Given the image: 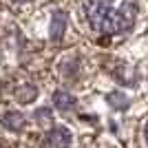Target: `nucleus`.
<instances>
[{
	"label": "nucleus",
	"instance_id": "f257e3e1",
	"mask_svg": "<svg viewBox=\"0 0 148 148\" xmlns=\"http://www.w3.org/2000/svg\"><path fill=\"white\" fill-rule=\"evenodd\" d=\"M88 22L99 36H117L133 27L137 18L135 0H91L86 9Z\"/></svg>",
	"mask_w": 148,
	"mask_h": 148
},
{
	"label": "nucleus",
	"instance_id": "f03ea898",
	"mask_svg": "<svg viewBox=\"0 0 148 148\" xmlns=\"http://www.w3.org/2000/svg\"><path fill=\"white\" fill-rule=\"evenodd\" d=\"M69 142H71V135H69V130H64V128H56L49 135V144L56 146V148H64Z\"/></svg>",
	"mask_w": 148,
	"mask_h": 148
},
{
	"label": "nucleus",
	"instance_id": "7ed1b4c3",
	"mask_svg": "<svg viewBox=\"0 0 148 148\" xmlns=\"http://www.w3.org/2000/svg\"><path fill=\"white\" fill-rule=\"evenodd\" d=\"M2 122H5V126H7V128L18 130V128H22L25 119H22V115H20V113H7L5 117H2Z\"/></svg>",
	"mask_w": 148,
	"mask_h": 148
},
{
	"label": "nucleus",
	"instance_id": "20e7f679",
	"mask_svg": "<svg viewBox=\"0 0 148 148\" xmlns=\"http://www.w3.org/2000/svg\"><path fill=\"white\" fill-rule=\"evenodd\" d=\"M56 104L60 106V108H69V106H73V104H75V99H73V97H69L66 93H58V95H56Z\"/></svg>",
	"mask_w": 148,
	"mask_h": 148
},
{
	"label": "nucleus",
	"instance_id": "39448f33",
	"mask_svg": "<svg viewBox=\"0 0 148 148\" xmlns=\"http://www.w3.org/2000/svg\"><path fill=\"white\" fill-rule=\"evenodd\" d=\"M144 148H148V119L144 124Z\"/></svg>",
	"mask_w": 148,
	"mask_h": 148
},
{
	"label": "nucleus",
	"instance_id": "423d86ee",
	"mask_svg": "<svg viewBox=\"0 0 148 148\" xmlns=\"http://www.w3.org/2000/svg\"><path fill=\"white\" fill-rule=\"evenodd\" d=\"M11 2H18V5H20V2H27V0H11Z\"/></svg>",
	"mask_w": 148,
	"mask_h": 148
}]
</instances>
